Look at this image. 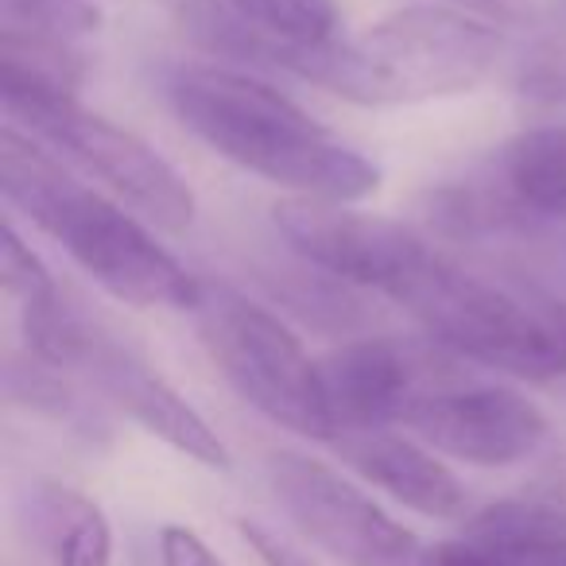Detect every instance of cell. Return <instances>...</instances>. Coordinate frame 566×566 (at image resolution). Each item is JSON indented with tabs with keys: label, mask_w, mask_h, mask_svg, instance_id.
<instances>
[{
	"label": "cell",
	"mask_w": 566,
	"mask_h": 566,
	"mask_svg": "<svg viewBox=\"0 0 566 566\" xmlns=\"http://www.w3.org/2000/svg\"><path fill=\"white\" fill-rule=\"evenodd\" d=\"M164 94L206 148L295 198L354 206L377 195L380 167L264 78L229 66H175Z\"/></svg>",
	"instance_id": "6da1fadb"
},
{
	"label": "cell",
	"mask_w": 566,
	"mask_h": 566,
	"mask_svg": "<svg viewBox=\"0 0 566 566\" xmlns=\"http://www.w3.org/2000/svg\"><path fill=\"white\" fill-rule=\"evenodd\" d=\"M0 190L12 210L63 244L66 256L117 303L195 315L202 280L190 275L144 221L74 179L48 144L20 133L12 120L0 128Z\"/></svg>",
	"instance_id": "7a4b0ae2"
},
{
	"label": "cell",
	"mask_w": 566,
	"mask_h": 566,
	"mask_svg": "<svg viewBox=\"0 0 566 566\" xmlns=\"http://www.w3.org/2000/svg\"><path fill=\"white\" fill-rule=\"evenodd\" d=\"M501 32L450 4H408L357 40L280 51L275 66L354 105H416L470 94L501 59Z\"/></svg>",
	"instance_id": "3957f363"
},
{
	"label": "cell",
	"mask_w": 566,
	"mask_h": 566,
	"mask_svg": "<svg viewBox=\"0 0 566 566\" xmlns=\"http://www.w3.org/2000/svg\"><path fill=\"white\" fill-rule=\"evenodd\" d=\"M388 300L447 354L516 380L566 377V303L532 283L493 280L431 252Z\"/></svg>",
	"instance_id": "277c9868"
},
{
	"label": "cell",
	"mask_w": 566,
	"mask_h": 566,
	"mask_svg": "<svg viewBox=\"0 0 566 566\" xmlns=\"http://www.w3.org/2000/svg\"><path fill=\"white\" fill-rule=\"evenodd\" d=\"M24 338L40 361L86 377L113 408H120L133 423H140L148 434L187 454L190 462L221 473L233 465L218 431L151 369L148 357L128 338H120L94 315H86L78 303L59 300L48 311L32 315Z\"/></svg>",
	"instance_id": "5b68a950"
},
{
	"label": "cell",
	"mask_w": 566,
	"mask_h": 566,
	"mask_svg": "<svg viewBox=\"0 0 566 566\" xmlns=\"http://www.w3.org/2000/svg\"><path fill=\"white\" fill-rule=\"evenodd\" d=\"M195 318L213 365L249 408L300 439H338L318 361H311L303 342L280 315L233 292L229 283L202 280Z\"/></svg>",
	"instance_id": "8992f818"
},
{
	"label": "cell",
	"mask_w": 566,
	"mask_h": 566,
	"mask_svg": "<svg viewBox=\"0 0 566 566\" xmlns=\"http://www.w3.org/2000/svg\"><path fill=\"white\" fill-rule=\"evenodd\" d=\"M4 117L120 195L164 233H187L198 213L190 182L133 128L78 105V97L0 94Z\"/></svg>",
	"instance_id": "52a82bcc"
},
{
	"label": "cell",
	"mask_w": 566,
	"mask_h": 566,
	"mask_svg": "<svg viewBox=\"0 0 566 566\" xmlns=\"http://www.w3.org/2000/svg\"><path fill=\"white\" fill-rule=\"evenodd\" d=\"M268 489L303 539L342 566H419L423 543L392 520L365 489L311 454L280 450L268 458Z\"/></svg>",
	"instance_id": "ba28073f"
},
{
	"label": "cell",
	"mask_w": 566,
	"mask_h": 566,
	"mask_svg": "<svg viewBox=\"0 0 566 566\" xmlns=\"http://www.w3.org/2000/svg\"><path fill=\"white\" fill-rule=\"evenodd\" d=\"M272 218L295 256L307 260L315 272L354 287H377L385 295L431 256L423 237L403 221L349 210L342 202L283 198Z\"/></svg>",
	"instance_id": "9c48e42d"
},
{
	"label": "cell",
	"mask_w": 566,
	"mask_h": 566,
	"mask_svg": "<svg viewBox=\"0 0 566 566\" xmlns=\"http://www.w3.org/2000/svg\"><path fill=\"white\" fill-rule=\"evenodd\" d=\"M403 427L434 454L481 470L527 462L547 442V416L504 385H434L403 416Z\"/></svg>",
	"instance_id": "30bf717a"
},
{
	"label": "cell",
	"mask_w": 566,
	"mask_h": 566,
	"mask_svg": "<svg viewBox=\"0 0 566 566\" xmlns=\"http://www.w3.org/2000/svg\"><path fill=\"white\" fill-rule=\"evenodd\" d=\"M334 431H380L403 423L431 385V365L396 338H357L318 361Z\"/></svg>",
	"instance_id": "8fae6325"
},
{
	"label": "cell",
	"mask_w": 566,
	"mask_h": 566,
	"mask_svg": "<svg viewBox=\"0 0 566 566\" xmlns=\"http://www.w3.org/2000/svg\"><path fill=\"white\" fill-rule=\"evenodd\" d=\"M338 458L365 481L385 489L396 504L431 520H458L465 516V485L458 473L408 434H396L388 427L380 431H349L331 442Z\"/></svg>",
	"instance_id": "7c38bea8"
},
{
	"label": "cell",
	"mask_w": 566,
	"mask_h": 566,
	"mask_svg": "<svg viewBox=\"0 0 566 566\" xmlns=\"http://www.w3.org/2000/svg\"><path fill=\"white\" fill-rule=\"evenodd\" d=\"M489 175L527 221L566 229V125L516 133L501 144Z\"/></svg>",
	"instance_id": "4fadbf2b"
},
{
	"label": "cell",
	"mask_w": 566,
	"mask_h": 566,
	"mask_svg": "<svg viewBox=\"0 0 566 566\" xmlns=\"http://www.w3.org/2000/svg\"><path fill=\"white\" fill-rule=\"evenodd\" d=\"M28 516L55 566H113L109 516L78 489L35 481L28 489Z\"/></svg>",
	"instance_id": "5bb4252c"
},
{
	"label": "cell",
	"mask_w": 566,
	"mask_h": 566,
	"mask_svg": "<svg viewBox=\"0 0 566 566\" xmlns=\"http://www.w3.org/2000/svg\"><path fill=\"white\" fill-rule=\"evenodd\" d=\"M82 82H86V55L78 43L0 32V94L78 97Z\"/></svg>",
	"instance_id": "9a60e30c"
},
{
	"label": "cell",
	"mask_w": 566,
	"mask_h": 566,
	"mask_svg": "<svg viewBox=\"0 0 566 566\" xmlns=\"http://www.w3.org/2000/svg\"><path fill=\"white\" fill-rule=\"evenodd\" d=\"M256 35L268 40V66L280 48H318L338 40L334 0H221Z\"/></svg>",
	"instance_id": "2e32d148"
},
{
	"label": "cell",
	"mask_w": 566,
	"mask_h": 566,
	"mask_svg": "<svg viewBox=\"0 0 566 566\" xmlns=\"http://www.w3.org/2000/svg\"><path fill=\"white\" fill-rule=\"evenodd\" d=\"M4 392H9L12 403L28 411H40L48 419H59V423L74 427L82 434H102V419L97 411H90V403L82 400V392L63 377V369L40 361L35 354L28 357H12L9 373H4Z\"/></svg>",
	"instance_id": "e0dca14e"
},
{
	"label": "cell",
	"mask_w": 566,
	"mask_h": 566,
	"mask_svg": "<svg viewBox=\"0 0 566 566\" xmlns=\"http://www.w3.org/2000/svg\"><path fill=\"white\" fill-rule=\"evenodd\" d=\"M516 94L532 105H566V0L551 9L516 59Z\"/></svg>",
	"instance_id": "ac0fdd59"
},
{
	"label": "cell",
	"mask_w": 566,
	"mask_h": 566,
	"mask_svg": "<svg viewBox=\"0 0 566 566\" xmlns=\"http://www.w3.org/2000/svg\"><path fill=\"white\" fill-rule=\"evenodd\" d=\"M94 0H0V32L35 35V40L78 43L102 28Z\"/></svg>",
	"instance_id": "d6986e66"
},
{
	"label": "cell",
	"mask_w": 566,
	"mask_h": 566,
	"mask_svg": "<svg viewBox=\"0 0 566 566\" xmlns=\"http://www.w3.org/2000/svg\"><path fill=\"white\" fill-rule=\"evenodd\" d=\"M0 280H4V292H9L12 300H20V307L40 303L59 292V283L51 280L43 260L28 249L24 237L17 233L12 221H4V233H0Z\"/></svg>",
	"instance_id": "ffe728a7"
},
{
	"label": "cell",
	"mask_w": 566,
	"mask_h": 566,
	"mask_svg": "<svg viewBox=\"0 0 566 566\" xmlns=\"http://www.w3.org/2000/svg\"><path fill=\"white\" fill-rule=\"evenodd\" d=\"M159 563L164 566H226L210 551V543L182 524H167L159 532Z\"/></svg>",
	"instance_id": "44dd1931"
},
{
	"label": "cell",
	"mask_w": 566,
	"mask_h": 566,
	"mask_svg": "<svg viewBox=\"0 0 566 566\" xmlns=\"http://www.w3.org/2000/svg\"><path fill=\"white\" fill-rule=\"evenodd\" d=\"M419 566H509V563L501 558V551H493L489 543L462 532L458 539H442L434 547H427Z\"/></svg>",
	"instance_id": "7402d4cb"
},
{
	"label": "cell",
	"mask_w": 566,
	"mask_h": 566,
	"mask_svg": "<svg viewBox=\"0 0 566 566\" xmlns=\"http://www.w3.org/2000/svg\"><path fill=\"white\" fill-rule=\"evenodd\" d=\"M241 539L249 543L252 551H256V558L264 566H318L315 558H307L303 555L295 543H287V539H280L275 532H268L264 524H256V520H241Z\"/></svg>",
	"instance_id": "603a6c76"
},
{
	"label": "cell",
	"mask_w": 566,
	"mask_h": 566,
	"mask_svg": "<svg viewBox=\"0 0 566 566\" xmlns=\"http://www.w3.org/2000/svg\"><path fill=\"white\" fill-rule=\"evenodd\" d=\"M478 539V535H473ZM489 543L493 551H501V558L509 566H566V535H555V539H527V543Z\"/></svg>",
	"instance_id": "cb8c5ba5"
},
{
	"label": "cell",
	"mask_w": 566,
	"mask_h": 566,
	"mask_svg": "<svg viewBox=\"0 0 566 566\" xmlns=\"http://www.w3.org/2000/svg\"><path fill=\"white\" fill-rule=\"evenodd\" d=\"M450 4L478 20H489V24H509V20L524 17V0H450Z\"/></svg>",
	"instance_id": "d4e9b609"
}]
</instances>
